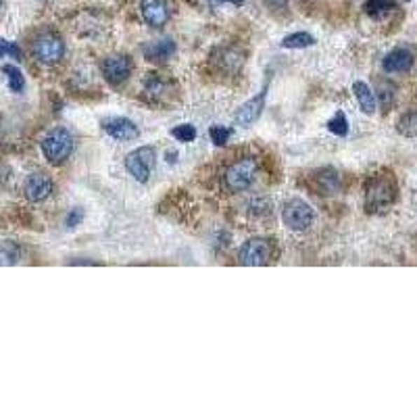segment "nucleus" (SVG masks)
Here are the masks:
<instances>
[{
	"instance_id": "obj_20",
	"label": "nucleus",
	"mask_w": 417,
	"mask_h": 417,
	"mask_svg": "<svg viewBox=\"0 0 417 417\" xmlns=\"http://www.w3.org/2000/svg\"><path fill=\"white\" fill-rule=\"evenodd\" d=\"M2 74L6 76V82L11 92H21L25 88V80H23V74L15 67V65H4L2 67Z\"/></svg>"
},
{
	"instance_id": "obj_21",
	"label": "nucleus",
	"mask_w": 417,
	"mask_h": 417,
	"mask_svg": "<svg viewBox=\"0 0 417 417\" xmlns=\"http://www.w3.org/2000/svg\"><path fill=\"white\" fill-rule=\"evenodd\" d=\"M328 130L332 132L334 136H340V138H344L348 134V119H346V115L342 111H338L332 119L328 121Z\"/></svg>"
},
{
	"instance_id": "obj_25",
	"label": "nucleus",
	"mask_w": 417,
	"mask_h": 417,
	"mask_svg": "<svg viewBox=\"0 0 417 417\" xmlns=\"http://www.w3.org/2000/svg\"><path fill=\"white\" fill-rule=\"evenodd\" d=\"M0 59H21V48L15 42L0 40Z\"/></svg>"
},
{
	"instance_id": "obj_27",
	"label": "nucleus",
	"mask_w": 417,
	"mask_h": 417,
	"mask_svg": "<svg viewBox=\"0 0 417 417\" xmlns=\"http://www.w3.org/2000/svg\"><path fill=\"white\" fill-rule=\"evenodd\" d=\"M213 4H224V2H230V4H236V6H240V4H245V0H211Z\"/></svg>"
},
{
	"instance_id": "obj_11",
	"label": "nucleus",
	"mask_w": 417,
	"mask_h": 417,
	"mask_svg": "<svg viewBox=\"0 0 417 417\" xmlns=\"http://www.w3.org/2000/svg\"><path fill=\"white\" fill-rule=\"evenodd\" d=\"M102 130L119 142H130L140 136L138 125L128 117H111V119L102 121Z\"/></svg>"
},
{
	"instance_id": "obj_16",
	"label": "nucleus",
	"mask_w": 417,
	"mask_h": 417,
	"mask_svg": "<svg viewBox=\"0 0 417 417\" xmlns=\"http://www.w3.org/2000/svg\"><path fill=\"white\" fill-rule=\"evenodd\" d=\"M395 0H367L365 2V13L374 19H382L386 17L392 8H395Z\"/></svg>"
},
{
	"instance_id": "obj_4",
	"label": "nucleus",
	"mask_w": 417,
	"mask_h": 417,
	"mask_svg": "<svg viewBox=\"0 0 417 417\" xmlns=\"http://www.w3.org/2000/svg\"><path fill=\"white\" fill-rule=\"evenodd\" d=\"M313 209L309 203H305L303 198H290L286 205H284V211H282V221L288 230L292 232H305L311 228L313 224Z\"/></svg>"
},
{
	"instance_id": "obj_15",
	"label": "nucleus",
	"mask_w": 417,
	"mask_h": 417,
	"mask_svg": "<svg viewBox=\"0 0 417 417\" xmlns=\"http://www.w3.org/2000/svg\"><path fill=\"white\" fill-rule=\"evenodd\" d=\"M353 92H355V98H357L363 113H367V115L376 113V94L371 92V88L367 83L355 82L353 83Z\"/></svg>"
},
{
	"instance_id": "obj_5",
	"label": "nucleus",
	"mask_w": 417,
	"mask_h": 417,
	"mask_svg": "<svg viewBox=\"0 0 417 417\" xmlns=\"http://www.w3.org/2000/svg\"><path fill=\"white\" fill-rule=\"evenodd\" d=\"M155 159H157V151L153 146H140L136 151H132L128 157H125V169L128 173L140 182V184H146L151 173H153V167H155Z\"/></svg>"
},
{
	"instance_id": "obj_13",
	"label": "nucleus",
	"mask_w": 417,
	"mask_h": 417,
	"mask_svg": "<svg viewBox=\"0 0 417 417\" xmlns=\"http://www.w3.org/2000/svg\"><path fill=\"white\" fill-rule=\"evenodd\" d=\"M413 65V55L407 50V48H395L390 50L386 57H384V71L386 74H403V71H409Z\"/></svg>"
},
{
	"instance_id": "obj_8",
	"label": "nucleus",
	"mask_w": 417,
	"mask_h": 417,
	"mask_svg": "<svg viewBox=\"0 0 417 417\" xmlns=\"http://www.w3.org/2000/svg\"><path fill=\"white\" fill-rule=\"evenodd\" d=\"M132 59L125 55H111L100 63V74L104 76V80L113 86L125 82L132 74Z\"/></svg>"
},
{
	"instance_id": "obj_7",
	"label": "nucleus",
	"mask_w": 417,
	"mask_h": 417,
	"mask_svg": "<svg viewBox=\"0 0 417 417\" xmlns=\"http://www.w3.org/2000/svg\"><path fill=\"white\" fill-rule=\"evenodd\" d=\"M34 55L40 63L55 65L65 57V42L57 34H44L36 40Z\"/></svg>"
},
{
	"instance_id": "obj_26",
	"label": "nucleus",
	"mask_w": 417,
	"mask_h": 417,
	"mask_svg": "<svg viewBox=\"0 0 417 417\" xmlns=\"http://www.w3.org/2000/svg\"><path fill=\"white\" fill-rule=\"evenodd\" d=\"M83 219V211L80 207H76V209H71V213L67 215V219H65V224H67V228H76V226H80V221Z\"/></svg>"
},
{
	"instance_id": "obj_12",
	"label": "nucleus",
	"mask_w": 417,
	"mask_h": 417,
	"mask_svg": "<svg viewBox=\"0 0 417 417\" xmlns=\"http://www.w3.org/2000/svg\"><path fill=\"white\" fill-rule=\"evenodd\" d=\"M140 11L144 21L153 27H163L169 21V6L165 0H142Z\"/></svg>"
},
{
	"instance_id": "obj_28",
	"label": "nucleus",
	"mask_w": 417,
	"mask_h": 417,
	"mask_svg": "<svg viewBox=\"0 0 417 417\" xmlns=\"http://www.w3.org/2000/svg\"><path fill=\"white\" fill-rule=\"evenodd\" d=\"M0 4H2V0H0Z\"/></svg>"
},
{
	"instance_id": "obj_19",
	"label": "nucleus",
	"mask_w": 417,
	"mask_h": 417,
	"mask_svg": "<svg viewBox=\"0 0 417 417\" xmlns=\"http://www.w3.org/2000/svg\"><path fill=\"white\" fill-rule=\"evenodd\" d=\"M21 257V250L19 247L13 242V240H4L0 242V265H15Z\"/></svg>"
},
{
	"instance_id": "obj_1",
	"label": "nucleus",
	"mask_w": 417,
	"mask_h": 417,
	"mask_svg": "<svg viewBox=\"0 0 417 417\" xmlns=\"http://www.w3.org/2000/svg\"><path fill=\"white\" fill-rule=\"evenodd\" d=\"M397 200V182L390 173L371 175L365 184V209L367 213H382Z\"/></svg>"
},
{
	"instance_id": "obj_18",
	"label": "nucleus",
	"mask_w": 417,
	"mask_h": 417,
	"mask_svg": "<svg viewBox=\"0 0 417 417\" xmlns=\"http://www.w3.org/2000/svg\"><path fill=\"white\" fill-rule=\"evenodd\" d=\"M397 132L401 136H407V138H416L417 136V111L411 113H405L399 121H397Z\"/></svg>"
},
{
	"instance_id": "obj_6",
	"label": "nucleus",
	"mask_w": 417,
	"mask_h": 417,
	"mask_svg": "<svg viewBox=\"0 0 417 417\" xmlns=\"http://www.w3.org/2000/svg\"><path fill=\"white\" fill-rule=\"evenodd\" d=\"M238 261L247 267H261L273 261V242L269 238H250L238 252Z\"/></svg>"
},
{
	"instance_id": "obj_10",
	"label": "nucleus",
	"mask_w": 417,
	"mask_h": 417,
	"mask_svg": "<svg viewBox=\"0 0 417 417\" xmlns=\"http://www.w3.org/2000/svg\"><path fill=\"white\" fill-rule=\"evenodd\" d=\"M265 98H267V86H265L257 96H252L245 104H240V109L236 111V117H234L236 125H240V128H250V125L261 117V113H263V109H265Z\"/></svg>"
},
{
	"instance_id": "obj_3",
	"label": "nucleus",
	"mask_w": 417,
	"mask_h": 417,
	"mask_svg": "<svg viewBox=\"0 0 417 417\" xmlns=\"http://www.w3.org/2000/svg\"><path fill=\"white\" fill-rule=\"evenodd\" d=\"M254 175H257V159L242 157L226 169L224 184L230 192H242L254 182Z\"/></svg>"
},
{
	"instance_id": "obj_14",
	"label": "nucleus",
	"mask_w": 417,
	"mask_h": 417,
	"mask_svg": "<svg viewBox=\"0 0 417 417\" xmlns=\"http://www.w3.org/2000/svg\"><path fill=\"white\" fill-rule=\"evenodd\" d=\"M175 53V42L171 38H161L144 46V57L149 61H167Z\"/></svg>"
},
{
	"instance_id": "obj_9",
	"label": "nucleus",
	"mask_w": 417,
	"mask_h": 417,
	"mask_svg": "<svg viewBox=\"0 0 417 417\" xmlns=\"http://www.w3.org/2000/svg\"><path fill=\"white\" fill-rule=\"evenodd\" d=\"M53 188H55V184H53L50 175L36 171V173L27 175V179L23 184V194L29 203H42L53 194Z\"/></svg>"
},
{
	"instance_id": "obj_17",
	"label": "nucleus",
	"mask_w": 417,
	"mask_h": 417,
	"mask_svg": "<svg viewBox=\"0 0 417 417\" xmlns=\"http://www.w3.org/2000/svg\"><path fill=\"white\" fill-rule=\"evenodd\" d=\"M313 44H315V38L307 32H296V34H290L282 40L284 48H307V46H313Z\"/></svg>"
},
{
	"instance_id": "obj_23",
	"label": "nucleus",
	"mask_w": 417,
	"mask_h": 417,
	"mask_svg": "<svg viewBox=\"0 0 417 417\" xmlns=\"http://www.w3.org/2000/svg\"><path fill=\"white\" fill-rule=\"evenodd\" d=\"M209 136H211L213 144L224 146V144H228V140L232 138V130H230V128H224V125H213V128L209 130Z\"/></svg>"
},
{
	"instance_id": "obj_22",
	"label": "nucleus",
	"mask_w": 417,
	"mask_h": 417,
	"mask_svg": "<svg viewBox=\"0 0 417 417\" xmlns=\"http://www.w3.org/2000/svg\"><path fill=\"white\" fill-rule=\"evenodd\" d=\"M171 136L177 140V142H192L196 138V128L190 125V123H179L171 130Z\"/></svg>"
},
{
	"instance_id": "obj_2",
	"label": "nucleus",
	"mask_w": 417,
	"mask_h": 417,
	"mask_svg": "<svg viewBox=\"0 0 417 417\" xmlns=\"http://www.w3.org/2000/svg\"><path fill=\"white\" fill-rule=\"evenodd\" d=\"M42 153L53 165L65 163L71 157V153H74V136H71V132L65 130V128H55L42 140Z\"/></svg>"
},
{
	"instance_id": "obj_24",
	"label": "nucleus",
	"mask_w": 417,
	"mask_h": 417,
	"mask_svg": "<svg viewBox=\"0 0 417 417\" xmlns=\"http://www.w3.org/2000/svg\"><path fill=\"white\" fill-rule=\"evenodd\" d=\"M338 173L332 171V169H324L322 173H320V186L324 188V190H328V192H334L336 190V186H338Z\"/></svg>"
}]
</instances>
